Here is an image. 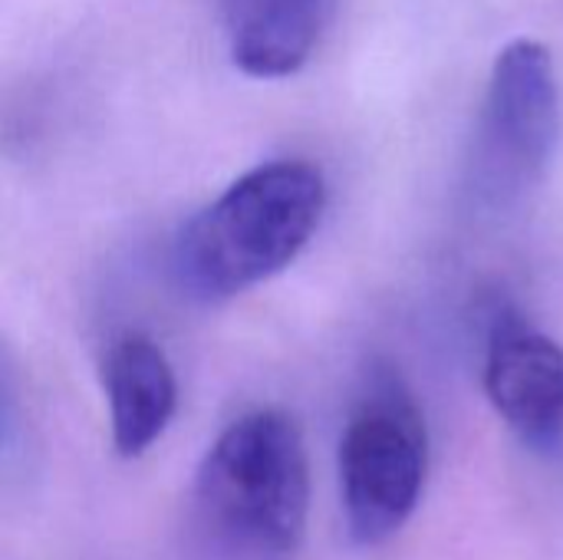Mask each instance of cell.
Wrapping results in <instances>:
<instances>
[{
    "mask_svg": "<svg viewBox=\"0 0 563 560\" xmlns=\"http://www.w3.org/2000/svg\"><path fill=\"white\" fill-rule=\"evenodd\" d=\"M429 472V429L412 393L393 376H373L353 406L340 442V498L353 545L393 538L416 512Z\"/></svg>",
    "mask_w": 563,
    "mask_h": 560,
    "instance_id": "3957f363",
    "label": "cell"
},
{
    "mask_svg": "<svg viewBox=\"0 0 563 560\" xmlns=\"http://www.w3.org/2000/svg\"><path fill=\"white\" fill-rule=\"evenodd\" d=\"M195 515L228 558H294L310 515V462L297 419L284 409L234 419L198 465Z\"/></svg>",
    "mask_w": 563,
    "mask_h": 560,
    "instance_id": "7a4b0ae2",
    "label": "cell"
},
{
    "mask_svg": "<svg viewBox=\"0 0 563 560\" xmlns=\"http://www.w3.org/2000/svg\"><path fill=\"white\" fill-rule=\"evenodd\" d=\"M561 89L551 50L538 40H511L488 79L482 149L501 182H534L558 142Z\"/></svg>",
    "mask_w": 563,
    "mask_h": 560,
    "instance_id": "277c9868",
    "label": "cell"
},
{
    "mask_svg": "<svg viewBox=\"0 0 563 560\" xmlns=\"http://www.w3.org/2000/svg\"><path fill=\"white\" fill-rule=\"evenodd\" d=\"M327 208L320 168L277 158L251 168L198 211L175 241V277L198 300L238 297L310 244Z\"/></svg>",
    "mask_w": 563,
    "mask_h": 560,
    "instance_id": "6da1fadb",
    "label": "cell"
},
{
    "mask_svg": "<svg viewBox=\"0 0 563 560\" xmlns=\"http://www.w3.org/2000/svg\"><path fill=\"white\" fill-rule=\"evenodd\" d=\"M485 393L531 449L551 452L563 442V347L518 314H498L492 327Z\"/></svg>",
    "mask_w": 563,
    "mask_h": 560,
    "instance_id": "5b68a950",
    "label": "cell"
},
{
    "mask_svg": "<svg viewBox=\"0 0 563 560\" xmlns=\"http://www.w3.org/2000/svg\"><path fill=\"white\" fill-rule=\"evenodd\" d=\"M112 446L122 459L145 455L168 429L178 383L165 350L145 333H122L102 360Z\"/></svg>",
    "mask_w": 563,
    "mask_h": 560,
    "instance_id": "8992f818",
    "label": "cell"
},
{
    "mask_svg": "<svg viewBox=\"0 0 563 560\" xmlns=\"http://www.w3.org/2000/svg\"><path fill=\"white\" fill-rule=\"evenodd\" d=\"M333 0H228L231 59L254 79H284L307 66Z\"/></svg>",
    "mask_w": 563,
    "mask_h": 560,
    "instance_id": "52a82bcc",
    "label": "cell"
}]
</instances>
